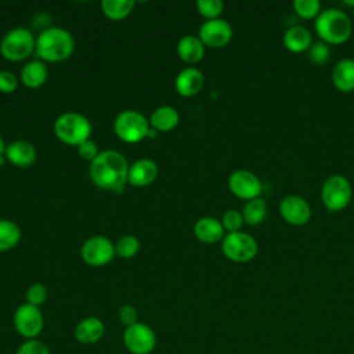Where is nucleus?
<instances>
[{
    "label": "nucleus",
    "instance_id": "obj_1",
    "mask_svg": "<svg viewBox=\"0 0 354 354\" xmlns=\"http://www.w3.org/2000/svg\"><path fill=\"white\" fill-rule=\"evenodd\" d=\"M129 165L126 158L113 149L102 151L90 163V178L101 189L122 192L127 183Z\"/></svg>",
    "mask_w": 354,
    "mask_h": 354
},
{
    "label": "nucleus",
    "instance_id": "obj_2",
    "mask_svg": "<svg viewBox=\"0 0 354 354\" xmlns=\"http://www.w3.org/2000/svg\"><path fill=\"white\" fill-rule=\"evenodd\" d=\"M75 50L72 35L59 26H51L39 33L36 37L35 53L41 61L61 62L68 59Z\"/></svg>",
    "mask_w": 354,
    "mask_h": 354
},
{
    "label": "nucleus",
    "instance_id": "obj_3",
    "mask_svg": "<svg viewBox=\"0 0 354 354\" xmlns=\"http://www.w3.org/2000/svg\"><path fill=\"white\" fill-rule=\"evenodd\" d=\"M317 35L326 44H342L351 36L350 17L339 8H326L318 14L314 22Z\"/></svg>",
    "mask_w": 354,
    "mask_h": 354
},
{
    "label": "nucleus",
    "instance_id": "obj_4",
    "mask_svg": "<svg viewBox=\"0 0 354 354\" xmlns=\"http://www.w3.org/2000/svg\"><path fill=\"white\" fill-rule=\"evenodd\" d=\"M54 133L66 145H80L91 134L90 120L77 112H65L54 122Z\"/></svg>",
    "mask_w": 354,
    "mask_h": 354
},
{
    "label": "nucleus",
    "instance_id": "obj_5",
    "mask_svg": "<svg viewBox=\"0 0 354 354\" xmlns=\"http://www.w3.org/2000/svg\"><path fill=\"white\" fill-rule=\"evenodd\" d=\"M36 47V39L32 32L26 28L18 26L8 30L1 43H0V54L3 58L11 62L26 59Z\"/></svg>",
    "mask_w": 354,
    "mask_h": 354
},
{
    "label": "nucleus",
    "instance_id": "obj_6",
    "mask_svg": "<svg viewBox=\"0 0 354 354\" xmlns=\"http://www.w3.org/2000/svg\"><path fill=\"white\" fill-rule=\"evenodd\" d=\"M115 134L124 142H138L148 136L149 120L133 109L122 111L113 122Z\"/></svg>",
    "mask_w": 354,
    "mask_h": 354
},
{
    "label": "nucleus",
    "instance_id": "obj_7",
    "mask_svg": "<svg viewBox=\"0 0 354 354\" xmlns=\"http://www.w3.org/2000/svg\"><path fill=\"white\" fill-rule=\"evenodd\" d=\"M351 184L343 174H330L322 184L321 199L329 212L343 210L351 201Z\"/></svg>",
    "mask_w": 354,
    "mask_h": 354
},
{
    "label": "nucleus",
    "instance_id": "obj_8",
    "mask_svg": "<svg viewBox=\"0 0 354 354\" xmlns=\"http://www.w3.org/2000/svg\"><path fill=\"white\" fill-rule=\"evenodd\" d=\"M221 250L227 259L235 263H246L256 257L259 245L254 236L248 232H227L221 241Z\"/></svg>",
    "mask_w": 354,
    "mask_h": 354
},
{
    "label": "nucleus",
    "instance_id": "obj_9",
    "mask_svg": "<svg viewBox=\"0 0 354 354\" xmlns=\"http://www.w3.org/2000/svg\"><path fill=\"white\" fill-rule=\"evenodd\" d=\"M15 330L25 339H37L44 328V318L39 307L24 303L17 307L12 315Z\"/></svg>",
    "mask_w": 354,
    "mask_h": 354
},
{
    "label": "nucleus",
    "instance_id": "obj_10",
    "mask_svg": "<svg viewBox=\"0 0 354 354\" xmlns=\"http://www.w3.org/2000/svg\"><path fill=\"white\" fill-rule=\"evenodd\" d=\"M123 346L130 354H151L156 347L155 330L144 324L137 322L123 330Z\"/></svg>",
    "mask_w": 354,
    "mask_h": 354
},
{
    "label": "nucleus",
    "instance_id": "obj_11",
    "mask_svg": "<svg viewBox=\"0 0 354 354\" xmlns=\"http://www.w3.org/2000/svg\"><path fill=\"white\" fill-rule=\"evenodd\" d=\"M82 259L86 264L91 267H102L112 261L115 257V245L102 235H94L88 238L82 249Z\"/></svg>",
    "mask_w": 354,
    "mask_h": 354
},
{
    "label": "nucleus",
    "instance_id": "obj_12",
    "mask_svg": "<svg viewBox=\"0 0 354 354\" xmlns=\"http://www.w3.org/2000/svg\"><path fill=\"white\" fill-rule=\"evenodd\" d=\"M228 188L235 196L250 201L260 196L263 184L260 178L250 170L238 169L228 176Z\"/></svg>",
    "mask_w": 354,
    "mask_h": 354
},
{
    "label": "nucleus",
    "instance_id": "obj_13",
    "mask_svg": "<svg viewBox=\"0 0 354 354\" xmlns=\"http://www.w3.org/2000/svg\"><path fill=\"white\" fill-rule=\"evenodd\" d=\"M201 41L212 48H220L230 43L232 39V26L223 18L206 19L198 32Z\"/></svg>",
    "mask_w": 354,
    "mask_h": 354
},
{
    "label": "nucleus",
    "instance_id": "obj_14",
    "mask_svg": "<svg viewBox=\"0 0 354 354\" xmlns=\"http://www.w3.org/2000/svg\"><path fill=\"white\" fill-rule=\"evenodd\" d=\"M279 213L288 224L304 225L311 217V206L300 195H286L281 199Z\"/></svg>",
    "mask_w": 354,
    "mask_h": 354
},
{
    "label": "nucleus",
    "instance_id": "obj_15",
    "mask_svg": "<svg viewBox=\"0 0 354 354\" xmlns=\"http://www.w3.org/2000/svg\"><path fill=\"white\" fill-rule=\"evenodd\" d=\"M73 335L82 344H95L104 337L105 325L98 317H86L77 322Z\"/></svg>",
    "mask_w": 354,
    "mask_h": 354
},
{
    "label": "nucleus",
    "instance_id": "obj_16",
    "mask_svg": "<svg viewBox=\"0 0 354 354\" xmlns=\"http://www.w3.org/2000/svg\"><path fill=\"white\" fill-rule=\"evenodd\" d=\"M6 159L17 167H29L36 160V149L26 140H15L6 147Z\"/></svg>",
    "mask_w": 354,
    "mask_h": 354
},
{
    "label": "nucleus",
    "instance_id": "obj_17",
    "mask_svg": "<svg viewBox=\"0 0 354 354\" xmlns=\"http://www.w3.org/2000/svg\"><path fill=\"white\" fill-rule=\"evenodd\" d=\"M203 83H205L203 73L199 69L189 66L180 71V73L176 77L174 86L180 95L192 97L202 90Z\"/></svg>",
    "mask_w": 354,
    "mask_h": 354
},
{
    "label": "nucleus",
    "instance_id": "obj_18",
    "mask_svg": "<svg viewBox=\"0 0 354 354\" xmlns=\"http://www.w3.org/2000/svg\"><path fill=\"white\" fill-rule=\"evenodd\" d=\"M158 176V166L152 159H138L129 167L127 183L133 187L149 185Z\"/></svg>",
    "mask_w": 354,
    "mask_h": 354
},
{
    "label": "nucleus",
    "instance_id": "obj_19",
    "mask_svg": "<svg viewBox=\"0 0 354 354\" xmlns=\"http://www.w3.org/2000/svg\"><path fill=\"white\" fill-rule=\"evenodd\" d=\"M224 227L216 217H201L194 225L195 236L203 243H216L224 238Z\"/></svg>",
    "mask_w": 354,
    "mask_h": 354
},
{
    "label": "nucleus",
    "instance_id": "obj_20",
    "mask_svg": "<svg viewBox=\"0 0 354 354\" xmlns=\"http://www.w3.org/2000/svg\"><path fill=\"white\" fill-rule=\"evenodd\" d=\"M283 46L292 53H303L313 44V36L306 26L293 25L283 32Z\"/></svg>",
    "mask_w": 354,
    "mask_h": 354
},
{
    "label": "nucleus",
    "instance_id": "obj_21",
    "mask_svg": "<svg viewBox=\"0 0 354 354\" xmlns=\"http://www.w3.org/2000/svg\"><path fill=\"white\" fill-rule=\"evenodd\" d=\"M332 83L335 87L343 93L354 90V59L342 58L332 69Z\"/></svg>",
    "mask_w": 354,
    "mask_h": 354
},
{
    "label": "nucleus",
    "instance_id": "obj_22",
    "mask_svg": "<svg viewBox=\"0 0 354 354\" xmlns=\"http://www.w3.org/2000/svg\"><path fill=\"white\" fill-rule=\"evenodd\" d=\"M177 54L187 64H196L205 55V44L198 36H183L177 43Z\"/></svg>",
    "mask_w": 354,
    "mask_h": 354
},
{
    "label": "nucleus",
    "instance_id": "obj_23",
    "mask_svg": "<svg viewBox=\"0 0 354 354\" xmlns=\"http://www.w3.org/2000/svg\"><path fill=\"white\" fill-rule=\"evenodd\" d=\"M47 77L48 69L41 59L29 61L21 69V80L28 88H39L46 83Z\"/></svg>",
    "mask_w": 354,
    "mask_h": 354
},
{
    "label": "nucleus",
    "instance_id": "obj_24",
    "mask_svg": "<svg viewBox=\"0 0 354 354\" xmlns=\"http://www.w3.org/2000/svg\"><path fill=\"white\" fill-rule=\"evenodd\" d=\"M180 120L178 112L169 105L156 108L149 118V126L156 131H170L173 130Z\"/></svg>",
    "mask_w": 354,
    "mask_h": 354
},
{
    "label": "nucleus",
    "instance_id": "obj_25",
    "mask_svg": "<svg viewBox=\"0 0 354 354\" xmlns=\"http://www.w3.org/2000/svg\"><path fill=\"white\" fill-rule=\"evenodd\" d=\"M134 8L133 0H102L101 10L104 15L113 21H120L130 15Z\"/></svg>",
    "mask_w": 354,
    "mask_h": 354
},
{
    "label": "nucleus",
    "instance_id": "obj_26",
    "mask_svg": "<svg viewBox=\"0 0 354 354\" xmlns=\"http://www.w3.org/2000/svg\"><path fill=\"white\" fill-rule=\"evenodd\" d=\"M243 221L249 225H259L267 216V203L263 198H254L246 201L243 210H242Z\"/></svg>",
    "mask_w": 354,
    "mask_h": 354
},
{
    "label": "nucleus",
    "instance_id": "obj_27",
    "mask_svg": "<svg viewBox=\"0 0 354 354\" xmlns=\"http://www.w3.org/2000/svg\"><path fill=\"white\" fill-rule=\"evenodd\" d=\"M21 239V228L17 223L0 218V252H6L18 245Z\"/></svg>",
    "mask_w": 354,
    "mask_h": 354
},
{
    "label": "nucleus",
    "instance_id": "obj_28",
    "mask_svg": "<svg viewBox=\"0 0 354 354\" xmlns=\"http://www.w3.org/2000/svg\"><path fill=\"white\" fill-rule=\"evenodd\" d=\"M138 250H140V241L133 235L122 236L115 245V253L122 259L134 257Z\"/></svg>",
    "mask_w": 354,
    "mask_h": 354
},
{
    "label": "nucleus",
    "instance_id": "obj_29",
    "mask_svg": "<svg viewBox=\"0 0 354 354\" xmlns=\"http://www.w3.org/2000/svg\"><path fill=\"white\" fill-rule=\"evenodd\" d=\"M196 8L206 19H216L220 18V14L224 10V3L221 0H198Z\"/></svg>",
    "mask_w": 354,
    "mask_h": 354
},
{
    "label": "nucleus",
    "instance_id": "obj_30",
    "mask_svg": "<svg viewBox=\"0 0 354 354\" xmlns=\"http://www.w3.org/2000/svg\"><path fill=\"white\" fill-rule=\"evenodd\" d=\"M293 10L301 18H317L321 12V3L318 0H295Z\"/></svg>",
    "mask_w": 354,
    "mask_h": 354
},
{
    "label": "nucleus",
    "instance_id": "obj_31",
    "mask_svg": "<svg viewBox=\"0 0 354 354\" xmlns=\"http://www.w3.org/2000/svg\"><path fill=\"white\" fill-rule=\"evenodd\" d=\"M330 57V48L325 41H317L313 43L308 48V58L315 65H324L328 62Z\"/></svg>",
    "mask_w": 354,
    "mask_h": 354
},
{
    "label": "nucleus",
    "instance_id": "obj_32",
    "mask_svg": "<svg viewBox=\"0 0 354 354\" xmlns=\"http://www.w3.org/2000/svg\"><path fill=\"white\" fill-rule=\"evenodd\" d=\"M220 221L227 232H236V231H241V227L243 224V216H242V212H238L235 209H228L227 212H224Z\"/></svg>",
    "mask_w": 354,
    "mask_h": 354
},
{
    "label": "nucleus",
    "instance_id": "obj_33",
    "mask_svg": "<svg viewBox=\"0 0 354 354\" xmlns=\"http://www.w3.org/2000/svg\"><path fill=\"white\" fill-rule=\"evenodd\" d=\"M47 288L40 283V282H36L33 285H30L26 290V303L32 304V306H36V307H40L46 300H47Z\"/></svg>",
    "mask_w": 354,
    "mask_h": 354
},
{
    "label": "nucleus",
    "instance_id": "obj_34",
    "mask_svg": "<svg viewBox=\"0 0 354 354\" xmlns=\"http://www.w3.org/2000/svg\"><path fill=\"white\" fill-rule=\"evenodd\" d=\"M15 354H50V348L39 339H29L17 348Z\"/></svg>",
    "mask_w": 354,
    "mask_h": 354
},
{
    "label": "nucleus",
    "instance_id": "obj_35",
    "mask_svg": "<svg viewBox=\"0 0 354 354\" xmlns=\"http://www.w3.org/2000/svg\"><path fill=\"white\" fill-rule=\"evenodd\" d=\"M118 317H119V321L122 325H124V328L127 326H131L134 324L138 322V311L134 306L131 304H124L119 308V313H118Z\"/></svg>",
    "mask_w": 354,
    "mask_h": 354
},
{
    "label": "nucleus",
    "instance_id": "obj_36",
    "mask_svg": "<svg viewBox=\"0 0 354 354\" xmlns=\"http://www.w3.org/2000/svg\"><path fill=\"white\" fill-rule=\"evenodd\" d=\"M18 87L17 76L10 71H0V91L4 94L14 93Z\"/></svg>",
    "mask_w": 354,
    "mask_h": 354
},
{
    "label": "nucleus",
    "instance_id": "obj_37",
    "mask_svg": "<svg viewBox=\"0 0 354 354\" xmlns=\"http://www.w3.org/2000/svg\"><path fill=\"white\" fill-rule=\"evenodd\" d=\"M77 153L82 159L88 160L91 163L100 152H98V148H97L95 142L91 141V140H87V141L82 142L80 145H77Z\"/></svg>",
    "mask_w": 354,
    "mask_h": 354
},
{
    "label": "nucleus",
    "instance_id": "obj_38",
    "mask_svg": "<svg viewBox=\"0 0 354 354\" xmlns=\"http://www.w3.org/2000/svg\"><path fill=\"white\" fill-rule=\"evenodd\" d=\"M4 152H6V145H4V141H3V138L0 136V158L4 156Z\"/></svg>",
    "mask_w": 354,
    "mask_h": 354
},
{
    "label": "nucleus",
    "instance_id": "obj_39",
    "mask_svg": "<svg viewBox=\"0 0 354 354\" xmlns=\"http://www.w3.org/2000/svg\"><path fill=\"white\" fill-rule=\"evenodd\" d=\"M346 6H354V1H348V0H344L343 1Z\"/></svg>",
    "mask_w": 354,
    "mask_h": 354
},
{
    "label": "nucleus",
    "instance_id": "obj_40",
    "mask_svg": "<svg viewBox=\"0 0 354 354\" xmlns=\"http://www.w3.org/2000/svg\"><path fill=\"white\" fill-rule=\"evenodd\" d=\"M4 354H6V353H4Z\"/></svg>",
    "mask_w": 354,
    "mask_h": 354
}]
</instances>
